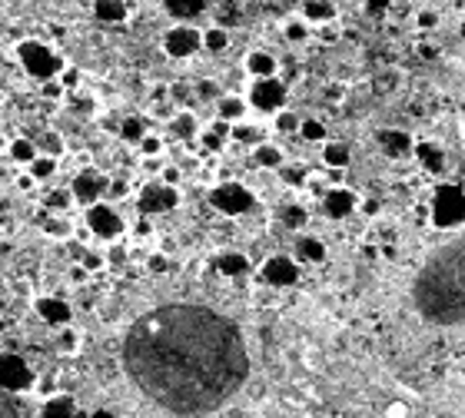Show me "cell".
Masks as SVG:
<instances>
[{"instance_id": "2", "label": "cell", "mask_w": 465, "mask_h": 418, "mask_svg": "<svg viewBox=\"0 0 465 418\" xmlns=\"http://www.w3.org/2000/svg\"><path fill=\"white\" fill-rule=\"evenodd\" d=\"M412 302L432 326H465V239H455L425 259L412 285Z\"/></svg>"}, {"instance_id": "50", "label": "cell", "mask_w": 465, "mask_h": 418, "mask_svg": "<svg viewBox=\"0 0 465 418\" xmlns=\"http://www.w3.org/2000/svg\"><path fill=\"white\" fill-rule=\"evenodd\" d=\"M37 385H40V395H44V402H47V399H54V395H57V382H54L50 375H47V378H40Z\"/></svg>"}, {"instance_id": "46", "label": "cell", "mask_w": 465, "mask_h": 418, "mask_svg": "<svg viewBox=\"0 0 465 418\" xmlns=\"http://www.w3.org/2000/svg\"><path fill=\"white\" fill-rule=\"evenodd\" d=\"M147 266H150V272H166V269H170V259H166L163 253H153Z\"/></svg>"}, {"instance_id": "29", "label": "cell", "mask_w": 465, "mask_h": 418, "mask_svg": "<svg viewBox=\"0 0 465 418\" xmlns=\"http://www.w3.org/2000/svg\"><path fill=\"white\" fill-rule=\"evenodd\" d=\"M226 47H229V33H226L223 27L203 30V50H210V53H223Z\"/></svg>"}, {"instance_id": "53", "label": "cell", "mask_w": 465, "mask_h": 418, "mask_svg": "<svg viewBox=\"0 0 465 418\" xmlns=\"http://www.w3.org/2000/svg\"><path fill=\"white\" fill-rule=\"evenodd\" d=\"M203 147H210V149H223V136H216L210 130V133H203Z\"/></svg>"}, {"instance_id": "19", "label": "cell", "mask_w": 465, "mask_h": 418, "mask_svg": "<svg viewBox=\"0 0 465 418\" xmlns=\"http://www.w3.org/2000/svg\"><path fill=\"white\" fill-rule=\"evenodd\" d=\"M90 10H93V17L104 20V24H120V20L130 17V3H123V0H97Z\"/></svg>"}, {"instance_id": "3", "label": "cell", "mask_w": 465, "mask_h": 418, "mask_svg": "<svg viewBox=\"0 0 465 418\" xmlns=\"http://www.w3.org/2000/svg\"><path fill=\"white\" fill-rule=\"evenodd\" d=\"M17 57H20V67L27 70V76L40 80V83H50V80H60V74L67 70L60 53H54L47 44L40 40H24L17 47Z\"/></svg>"}, {"instance_id": "27", "label": "cell", "mask_w": 465, "mask_h": 418, "mask_svg": "<svg viewBox=\"0 0 465 418\" xmlns=\"http://www.w3.org/2000/svg\"><path fill=\"white\" fill-rule=\"evenodd\" d=\"M170 130H173V136H177V140H193L199 126H196L193 113H177V117L170 119Z\"/></svg>"}, {"instance_id": "32", "label": "cell", "mask_w": 465, "mask_h": 418, "mask_svg": "<svg viewBox=\"0 0 465 418\" xmlns=\"http://www.w3.org/2000/svg\"><path fill=\"white\" fill-rule=\"evenodd\" d=\"M300 136L306 140V143H326V126H323L319 119H302Z\"/></svg>"}, {"instance_id": "25", "label": "cell", "mask_w": 465, "mask_h": 418, "mask_svg": "<svg viewBox=\"0 0 465 418\" xmlns=\"http://www.w3.org/2000/svg\"><path fill=\"white\" fill-rule=\"evenodd\" d=\"M253 163L263 166V169H279L283 166V149L272 147V143H259L253 149Z\"/></svg>"}, {"instance_id": "11", "label": "cell", "mask_w": 465, "mask_h": 418, "mask_svg": "<svg viewBox=\"0 0 465 418\" xmlns=\"http://www.w3.org/2000/svg\"><path fill=\"white\" fill-rule=\"evenodd\" d=\"M87 229L100 239H117L123 233V219L110 203H97L87 209Z\"/></svg>"}, {"instance_id": "14", "label": "cell", "mask_w": 465, "mask_h": 418, "mask_svg": "<svg viewBox=\"0 0 465 418\" xmlns=\"http://www.w3.org/2000/svg\"><path fill=\"white\" fill-rule=\"evenodd\" d=\"M37 315L50 322V326H67L70 319H74V309H70V302L60 296H40L37 299Z\"/></svg>"}, {"instance_id": "7", "label": "cell", "mask_w": 465, "mask_h": 418, "mask_svg": "<svg viewBox=\"0 0 465 418\" xmlns=\"http://www.w3.org/2000/svg\"><path fill=\"white\" fill-rule=\"evenodd\" d=\"M196 50H203V30L190 24H177L173 30L163 33V53L173 60H190Z\"/></svg>"}, {"instance_id": "52", "label": "cell", "mask_w": 465, "mask_h": 418, "mask_svg": "<svg viewBox=\"0 0 465 418\" xmlns=\"http://www.w3.org/2000/svg\"><path fill=\"white\" fill-rule=\"evenodd\" d=\"M40 93H44V97H60V93H63L60 80H50V83H40Z\"/></svg>"}, {"instance_id": "9", "label": "cell", "mask_w": 465, "mask_h": 418, "mask_svg": "<svg viewBox=\"0 0 465 418\" xmlns=\"http://www.w3.org/2000/svg\"><path fill=\"white\" fill-rule=\"evenodd\" d=\"M110 190V179L100 173V169H80L74 176V183H70V196H74L76 203H83V206L90 209V206H97L100 203V196Z\"/></svg>"}, {"instance_id": "45", "label": "cell", "mask_w": 465, "mask_h": 418, "mask_svg": "<svg viewBox=\"0 0 465 418\" xmlns=\"http://www.w3.org/2000/svg\"><path fill=\"white\" fill-rule=\"evenodd\" d=\"M0 418H20V412L10 402V395H3V392H0Z\"/></svg>"}, {"instance_id": "10", "label": "cell", "mask_w": 465, "mask_h": 418, "mask_svg": "<svg viewBox=\"0 0 465 418\" xmlns=\"http://www.w3.org/2000/svg\"><path fill=\"white\" fill-rule=\"evenodd\" d=\"M180 203V193L173 186H163V183H147L140 196H136V206L143 216H156V212H170Z\"/></svg>"}, {"instance_id": "34", "label": "cell", "mask_w": 465, "mask_h": 418, "mask_svg": "<svg viewBox=\"0 0 465 418\" xmlns=\"http://www.w3.org/2000/svg\"><path fill=\"white\" fill-rule=\"evenodd\" d=\"M54 173H57V160H50V156H37L31 163V179H40V183H44V179H50Z\"/></svg>"}, {"instance_id": "40", "label": "cell", "mask_w": 465, "mask_h": 418, "mask_svg": "<svg viewBox=\"0 0 465 418\" xmlns=\"http://www.w3.org/2000/svg\"><path fill=\"white\" fill-rule=\"evenodd\" d=\"M40 149H44V156L57 160V156L63 153V140H60L57 133H47V136H44V147H40Z\"/></svg>"}, {"instance_id": "47", "label": "cell", "mask_w": 465, "mask_h": 418, "mask_svg": "<svg viewBox=\"0 0 465 418\" xmlns=\"http://www.w3.org/2000/svg\"><path fill=\"white\" fill-rule=\"evenodd\" d=\"M362 10H366L369 17H382L386 10H389V3H386V0H382V3H379V0H369V3H362Z\"/></svg>"}, {"instance_id": "31", "label": "cell", "mask_w": 465, "mask_h": 418, "mask_svg": "<svg viewBox=\"0 0 465 418\" xmlns=\"http://www.w3.org/2000/svg\"><path fill=\"white\" fill-rule=\"evenodd\" d=\"M233 140H236V143H250V147H259V143H263V133H259V130H256L253 123H236V126H233Z\"/></svg>"}, {"instance_id": "56", "label": "cell", "mask_w": 465, "mask_h": 418, "mask_svg": "<svg viewBox=\"0 0 465 418\" xmlns=\"http://www.w3.org/2000/svg\"><path fill=\"white\" fill-rule=\"evenodd\" d=\"M110 196H127V183H110V190H106Z\"/></svg>"}, {"instance_id": "57", "label": "cell", "mask_w": 465, "mask_h": 418, "mask_svg": "<svg viewBox=\"0 0 465 418\" xmlns=\"http://www.w3.org/2000/svg\"><path fill=\"white\" fill-rule=\"evenodd\" d=\"M389 418H405V408L402 405H389Z\"/></svg>"}, {"instance_id": "8", "label": "cell", "mask_w": 465, "mask_h": 418, "mask_svg": "<svg viewBox=\"0 0 465 418\" xmlns=\"http://www.w3.org/2000/svg\"><path fill=\"white\" fill-rule=\"evenodd\" d=\"M286 100H289L286 83L276 76L272 80H253V87H250V106L259 113H283Z\"/></svg>"}, {"instance_id": "21", "label": "cell", "mask_w": 465, "mask_h": 418, "mask_svg": "<svg viewBox=\"0 0 465 418\" xmlns=\"http://www.w3.org/2000/svg\"><path fill=\"white\" fill-rule=\"evenodd\" d=\"M163 10L170 17H177V20H193V17L206 14L210 3H206V0H166Z\"/></svg>"}, {"instance_id": "49", "label": "cell", "mask_w": 465, "mask_h": 418, "mask_svg": "<svg viewBox=\"0 0 465 418\" xmlns=\"http://www.w3.org/2000/svg\"><path fill=\"white\" fill-rule=\"evenodd\" d=\"M160 183H163V186H173V190H177V183H180V169H177V166H166L163 176H160Z\"/></svg>"}, {"instance_id": "51", "label": "cell", "mask_w": 465, "mask_h": 418, "mask_svg": "<svg viewBox=\"0 0 465 418\" xmlns=\"http://www.w3.org/2000/svg\"><path fill=\"white\" fill-rule=\"evenodd\" d=\"M76 83H80V74H76L74 67H67L60 74V87H76Z\"/></svg>"}, {"instance_id": "16", "label": "cell", "mask_w": 465, "mask_h": 418, "mask_svg": "<svg viewBox=\"0 0 465 418\" xmlns=\"http://www.w3.org/2000/svg\"><path fill=\"white\" fill-rule=\"evenodd\" d=\"M40 418H90V412H80L70 395H54L40 408Z\"/></svg>"}, {"instance_id": "28", "label": "cell", "mask_w": 465, "mask_h": 418, "mask_svg": "<svg viewBox=\"0 0 465 418\" xmlns=\"http://www.w3.org/2000/svg\"><path fill=\"white\" fill-rule=\"evenodd\" d=\"M143 136H147V126H143V119L140 117H127L120 119V140H127V143H143Z\"/></svg>"}, {"instance_id": "36", "label": "cell", "mask_w": 465, "mask_h": 418, "mask_svg": "<svg viewBox=\"0 0 465 418\" xmlns=\"http://www.w3.org/2000/svg\"><path fill=\"white\" fill-rule=\"evenodd\" d=\"M47 236H57V239H67L70 236V233H74V229H70V223H67V219H60V216H54V219H47Z\"/></svg>"}, {"instance_id": "1", "label": "cell", "mask_w": 465, "mask_h": 418, "mask_svg": "<svg viewBox=\"0 0 465 418\" xmlns=\"http://www.w3.org/2000/svg\"><path fill=\"white\" fill-rule=\"evenodd\" d=\"M123 365L133 385L173 415H206L250 378L240 326L190 302L140 315L127 332Z\"/></svg>"}, {"instance_id": "38", "label": "cell", "mask_w": 465, "mask_h": 418, "mask_svg": "<svg viewBox=\"0 0 465 418\" xmlns=\"http://www.w3.org/2000/svg\"><path fill=\"white\" fill-rule=\"evenodd\" d=\"M104 262L106 259L100 253H93V249H83V256H80V269H83V272H97Z\"/></svg>"}, {"instance_id": "18", "label": "cell", "mask_w": 465, "mask_h": 418, "mask_svg": "<svg viewBox=\"0 0 465 418\" xmlns=\"http://www.w3.org/2000/svg\"><path fill=\"white\" fill-rule=\"evenodd\" d=\"M246 70H250L256 80H272L276 70H279V63H276V57L266 53V50H253V53L246 57Z\"/></svg>"}, {"instance_id": "54", "label": "cell", "mask_w": 465, "mask_h": 418, "mask_svg": "<svg viewBox=\"0 0 465 418\" xmlns=\"http://www.w3.org/2000/svg\"><path fill=\"white\" fill-rule=\"evenodd\" d=\"M435 53H439V50H435L432 44H419V57L422 60H435Z\"/></svg>"}, {"instance_id": "24", "label": "cell", "mask_w": 465, "mask_h": 418, "mask_svg": "<svg viewBox=\"0 0 465 418\" xmlns=\"http://www.w3.org/2000/svg\"><path fill=\"white\" fill-rule=\"evenodd\" d=\"M349 160H352V153H349L345 143H326V147H323V163L329 166V169H339V173H343L345 166H349Z\"/></svg>"}, {"instance_id": "60", "label": "cell", "mask_w": 465, "mask_h": 418, "mask_svg": "<svg viewBox=\"0 0 465 418\" xmlns=\"http://www.w3.org/2000/svg\"><path fill=\"white\" fill-rule=\"evenodd\" d=\"M0 236H3V226H0Z\"/></svg>"}, {"instance_id": "4", "label": "cell", "mask_w": 465, "mask_h": 418, "mask_svg": "<svg viewBox=\"0 0 465 418\" xmlns=\"http://www.w3.org/2000/svg\"><path fill=\"white\" fill-rule=\"evenodd\" d=\"M435 229H459L465 226V190L459 183H442L435 186L432 203H429Z\"/></svg>"}, {"instance_id": "39", "label": "cell", "mask_w": 465, "mask_h": 418, "mask_svg": "<svg viewBox=\"0 0 465 418\" xmlns=\"http://www.w3.org/2000/svg\"><path fill=\"white\" fill-rule=\"evenodd\" d=\"M286 37H289L293 44H302V40L309 37V27H306V20H293V24H286Z\"/></svg>"}, {"instance_id": "23", "label": "cell", "mask_w": 465, "mask_h": 418, "mask_svg": "<svg viewBox=\"0 0 465 418\" xmlns=\"http://www.w3.org/2000/svg\"><path fill=\"white\" fill-rule=\"evenodd\" d=\"M216 110H220V119L223 123H243V117H246V100H240V97H220V103H216Z\"/></svg>"}, {"instance_id": "5", "label": "cell", "mask_w": 465, "mask_h": 418, "mask_svg": "<svg viewBox=\"0 0 465 418\" xmlns=\"http://www.w3.org/2000/svg\"><path fill=\"white\" fill-rule=\"evenodd\" d=\"M37 385V375L33 369L14 352H3L0 356V392L3 395H20V392H31Z\"/></svg>"}, {"instance_id": "41", "label": "cell", "mask_w": 465, "mask_h": 418, "mask_svg": "<svg viewBox=\"0 0 465 418\" xmlns=\"http://www.w3.org/2000/svg\"><path fill=\"white\" fill-rule=\"evenodd\" d=\"M70 199H74V196L67 193V190H54V193L47 196V206H50V209H57V212H63V209L70 206Z\"/></svg>"}, {"instance_id": "6", "label": "cell", "mask_w": 465, "mask_h": 418, "mask_svg": "<svg viewBox=\"0 0 465 418\" xmlns=\"http://www.w3.org/2000/svg\"><path fill=\"white\" fill-rule=\"evenodd\" d=\"M256 203V196L243 186V183H220V186H213L210 193V206L216 212H223V216H243V212H250Z\"/></svg>"}, {"instance_id": "59", "label": "cell", "mask_w": 465, "mask_h": 418, "mask_svg": "<svg viewBox=\"0 0 465 418\" xmlns=\"http://www.w3.org/2000/svg\"><path fill=\"white\" fill-rule=\"evenodd\" d=\"M17 186H20V190H31L33 179H31V176H20V183H17Z\"/></svg>"}, {"instance_id": "44", "label": "cell", "mask_w": 465, "mask_h": 418, "mask_svg": "<svg viewBox=\"0 0 465 418\" xmlns=\"http://www.w3.org/2000/svg\"><path fill=\"white\" fill-rule=\"evenodd\" d=\"M196 93H199L203 100H216V103H220V87H216V83H210V80L196 83Z\"/></svg>"}, {"instance_id": "58", "label": "cell", "mask_w": 465, "mask_h": 418, "mask_svg": "<svg viewBox=\"0 0 465 418\" xmlns=\"http://www.w3.org/2000/svg\"><path fill=\"white\" fill-rule=\"evenodd\" d=\"M136 233H140V236H150V223H147V219H140V223H136Z\"/></svg>"}, {"instance_id": "13", "label": "cell", "mask_w": 465, "mask_h": 418, "mask_svg": "<svg viewBox=\"0 0 465 418\" xmlns=\"http://www.w3.org/2000/svg\"><path fill=\"white\" fill-rule=\"evenodd\" d=\"M356 206H359V199H356L352 190H345V186H332L329 193L323 196V212L329 219H345Z\"/></svg>"}, {"instance_id": "62", "label": "cell", "mask_w": 465, "mask_h": 418, "mask_svg": "<svg viewBox=\"0 0 465 418\" xmlns=\"http://www.w3.org/2000/svg\"><path fill=\"white\" fill-rule=\"evenodd\" d=\"M0 147H3V140H0Z\"/></svg>"}, {"instance_id": "61", "label": "cell", "mask_w": 465, "mask_h": 418, "mask_svg": "<svg viewBox=\"0 0 465 418\" xmlns=\"http://www.w3.org/2000/svg\"><path fill=\"white\" fill-rule=\"evenodd\" d=\"M0 103H3V93H0Z\"/></svg>"}, {"instance_id": "17", "label": "cell", "mask_w": 465, "mask_h": 418, "mask_svg": "<svg viewBox=\"0 0 465 418\" xmlns=\"http://www.w3.org/2000/svg\"><path fill=\"white\" fill-rule=\"evenodd\" d=\"M300 14H302L306 24H329V20H336L339 7L329 3V0H306V3L300 7Z\"/></svg>"}, {"instance_id": "55", "label": "cell", "mask_w": 465, "mask_h": 418, "mask_svg": "<svg viewBox=\"0 0 465 418\" xmlns=\"http://www.w3.org/2000/svg\"><path fill=\"white\" fill-rule=\"evenodd\" d=\"M90 418H117V412L113 408H93Z\"/></svg>"}, {"instance_id": "37", "label": "cell", "mask_w": 465, "mask_h": 418, "mask_svg": "<svg viewBox=\"0 0 465 418\" xmlns=\"http://www.w3.org/2000/svg\"><path fill=\"white\" fill-rule=\"evenodd\" d=\"M140 153H143V156H150V160H156V156L163 153V140L147 133V136H143V143H140Z\"/></svg>"}, {"instance_id": "42", "label": "cell", "mask_w": 465, "mask_h": 418, "mask_svg": "<svg viewBox=\"0 0 465 418\" xmlns=\"http://www.w3.org/2000/svg\"><path fill=\"white\" fill-rule=\"evenodd\" d=\"M57 345H60L63 352H76L80 349V335H76L74 328H63L60 335H57Z\"/></svg>"}, {"instance_id": "12", "label": "cell", "mask_w": 465, "mask_h": 418, "mask_svg": "<svg viewBox=\"0 0 465 418\" xmlns=\"http://www.w3.org/2000/svg\"><path fill=\"white\" fill-rule=\"evenodd\" d=\"M300 279V266L289 259V256H270L263 262V283L276 285V289H286Z\"/></svg>"}, {"instance_id": "33", "label": "cell", "mask_w": 465, "mask_h": 418, "mask_svg": "<svg viewBox=\"0 0 465 418\" xmlns=\"http://www.w3.org/2000/svg\"><path fill=\"white\" fill-rule=\"evenodd\" d=\"M279 219H283V226H289V229H300V226H306V209L300 206V203H289V206H283V212H279Z\"/></svg>"}, {"instance_id": "35", "label": "cell", "mask_w": 465, "mask_h": 418, "mask_svg": "<svg viewBox=\"0 0 465 418\" xmlns=\"http://www.w3.org/2000/svg\"><path fill=\"white\" fill-rule=\"evenodd\" d=\"M300 123L302 119L296 117V113H289V110L276 113V130H279V133H300Z\"/></svg>"}, {"instance_id": "43", "label": "cell", "mask_w": 465, "mask_h": 418, "mask_svg": "<svg viewBox=\"0 0 465 418\" xmlns=\"http://www.w3.org/2000/svg\"><path fill=\"white\" fill-rule=\"evenodd\" d=\"M416 24H419V30H432V27H439V14H435L432 7H425V10L416 14Z\"/></svg>"}, {"instance_id": "30", "label": "cell", "mask_w": 465, "mask_h": 418, "mask_svg": "<svg viewBox=\"0 0 465 418\" xmlns=\"http://www.w3.org/2000/svg\"><path fill=\"white\" fill-rule=\"evenodd\" d=\"M37 156H40V153H37V147H33L31 140H14V143H10V160H14V163L31 166Z\"/></svg>"}, {"instance_id": "48", "label": "cell", "mask_w": 465, "mask_h": 418, "mask_svg": "<svg viewBox=\"0 0 465 418\" xmlns=\"http://www.w3.org/2000/svg\"><path fill=\"white\" fill-rule=\"evenodd\" d=\"M283 179H286V183H293V186H302V183H306L302 169H296V166H286V169H283Z\"/></svg>"}, {"instance_id": "22", "label": "cell", "mask_w": 465, "mask_h": 418, "mask_svg": "<svg viewBox=\"0 0 465 418\" xmlns=\"http://www.w3.org/2000/svg\"><path fill=\"white\" fill-rule=\"evenodd\" d=\"M296 256L302 262H323L326 259V246H323V239L316 236H300L296 239Z\"/></svg>"}, {"instance_id": "20", "label": "cell", "mask_w": 465, "mask_h": 418, "mask_svg": "<svg viewBox=\"0 0 465 418\" xmlns=\"http://www.w3.org/2000/svg\"><path fill=\"white\" fill-rule=\"evenodd\" d=\"M216 269L223 272L226 279H240V276L250 272V259L243 253H236V249H226V253H220V259H216Z\"/></svg>"}, {"instance_id": "26", "label": "cell", "mask_w": 465, "mask_h": 418, "mask_svg": "<svg viewBox=\"0 0 465 418\" xmlns=\"http://www.w3.org/2000/svg\"><path fill=\"white\" fill-rule=\"evenodd\" d=\"M416 156H419V163L429 169V173H439L442 169V163H446V156H442V149L432 147V143H416V149H412Z\"/></svg>"}, {"instance_id": "15", "label": "cell", "mask_w": 465, "mask_h": 418, "mask_svg": "<svg viewBox=\"0 0 465 418\" xmlns=\"http://www.w3.org/2000/svg\"><path fill=\"white\" fill-rule=\"evenodd\" d=\"M379 143H382V153L392 156V160H402L416 149V140L405 133V130H379Z\"/></svg>"}]
</instances>
